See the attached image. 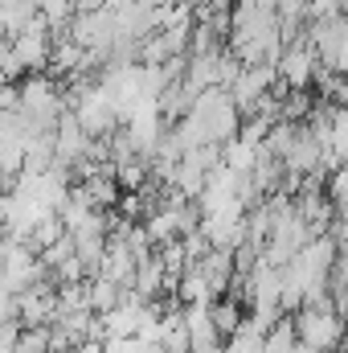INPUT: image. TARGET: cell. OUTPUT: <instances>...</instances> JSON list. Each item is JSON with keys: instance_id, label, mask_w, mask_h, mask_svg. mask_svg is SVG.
Masks as SVG:
<instances>
[{"instance_id": "obj_1", "label": "cell", "mask_w": 348, "mask_h": 353, "mask_svg": "<svg viewBox=\"0 0 348 353\" xmlns=\"http://www.w3.org/2000/svg\"><path fill=\"white\" fill-rule=\"evenodd\" d=\"M295 329H299V341L332 353V350H340V341H345L348 321L332 308V300H328V304H303L295 312Z\"/></svg>"}, {"instance_id": "obj_2", "label": "cell", "mask_w": 348, "mask_h": 353, "mask_svg": "<svg viewBox=\"0 0 348 353\" xmlns=\"http://www.w3.org/2000/svg\"><path fill=\"white\" fill-rule=\"evenodd\" d=\"M274 66H279V83L287 90H307L320 79V70H324L320 50H316L312 41H291V46H283V54H279Z\"/></svg>"}, {"instance_id": "obj_10", "label": "cell", "mask_w": 348, "mask_h": 353, "mask_svg": "<svg viewBox=\"0 0 348 353\" xmlns=\"http://www.w3.org/2000/svg\"><path fill=\"white\" fill-rule=\"evenodd\" d=\"M70 353H107V341L102 337H87V341H78Z\"/></svg>"}, {"instance_id": "obj_7", "label": "cell", "mask_w": 348, "mask_h": 353, "mask_svg": "<svg viewBox=\"0 0 348 353\" xmlns=\"http://www.w3.org/2000/svg\"><path fill=\"white\" fill-rule=\"evenodd\" d=\"M37 4L33 0H0V25H4V37H17L25 25L37 21Z\"/></svg>"}, {"instance_id": "obj_12", "label": "cell", "mask_w": 348, "mask_h": 353, "mask_svg": "<svg viewBox=\"0 0 348 353\" xmlns=\"http://www.w3.org/2000/svg\"><path fill=\"white\" fill-rule=\"evenodd\" d=\"M340 103H348V74H345V87H340Z\"/></svg>"}, {"instance_id": "obj_5", "label": "cell", "mask_w": 348, "mask_h": 353, "mask_svg": "<svg viewBox=\"0 0 348 353\" xmlns=\"http://www.w3.org/2000/svg\"><path fill=\"white\" fill-rule=\"evenodd\" d=\"M213 300H217L213 279L193 263L184 275H180V283H176V304H213Z\"/></svg>"}, {"instance_id": "obj_9", "label": "cell", "mask_w": 348, "mask_h": 353, "mask_svg": "<svg viewBox=\"0 0 348 353\" xmlns=\"http://www.w3.org/2000/svg\"><path fill=\"white\" fill-rule=\"evenodd\" d=\"M295 345H299V329H295V316L287 312L270 333H266V345H262V353H295Z\"/></svg>"}, {"instance_id": "obj_11", "label": "cell", "mask_w": 348, "mask_h": 353, "mask_svg": "<svg viewBox=\"0 0 348 353\" xmlns=\"http://www.w3.org/2000/svg\"><path fill=\"white\" fill-rule=\"evenodd\" d=\"M295 353H324V350H316V345H307V341H299V345H295Z\"/></svg>"}, {"instance_id": "obj_4", "label": "cell", "mask_w": 348, "mask_h": 353, "mask_svg": "<svg viewBox=\"0 0 348 353\" xmlns=\"http://www.w3.org/2000/svg\"><path fill=\"white\" fill-rule=\"evenodd\" d=\"M184 321H188L193 353H226V333L217 329L209 304H184Z\"/></svg>"}, {"instance_id": "obj_3", "label": "cell", "mask_w": 348, "mask_h": 353, "mask_svg": "<svg viewBox=\"0 0 348 353\" xmlns=\"http://www.w3.org/2000/svg\"><path fill=\"white\" fill-rule=\"evenodd\" d=\"M274 87H279V66L274 62H242L238 79L230 83V94L242 111H254L259 99H266Z\"/></svg>"}, {"instance_id": "obj_8", "label": "cell", "mask_w": 348, "mask_h": 353, "mask_svg": "<svg viewBox=\"0 0 348 353\" xmlns=\"http://www.w3.org/2000/svg\"><path fill=\"white\" fill-rule=\"evenodd\" d=\"M87 288H90V308H94V312H111V308L127 296V288L115 283L111 275H90Z\"/></svg>"}, {"instance_id": "obj_6", "label": "cell", "mask_w": 348, "mask_h": 353, "mask_svg": "<svg viewBox=\"0 0 348 353\" xmlns=\"http://www.w3.org/2000/svg\"><path fill=\"white\" fill-rule=\"evenodd\" d=\"M266 325H262L254 312H246V321L226 337V353H262V345H266Z\"/></svg>"}]
</instances>
